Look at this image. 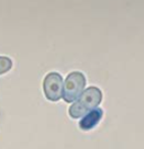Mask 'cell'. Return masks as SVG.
<instances>
[{
  "label": "cell",
  "instance_id": "5b68a950",
  "mask_svg": "<svg viewBox=\"0 0 144 149\" xmlns=\"http://www.w3.org/2000/svg\"><path fill=\"white\" fill-rule=\"evenodd\" d=\"M12 67V62L6 56H0V74L8 72Z\"/></svg>",
  "mask_w": 144,
  "mask_h": 149
},
{
  "label": "cell",
  "instance_id": "277c9868",
  "mask_svg": "<svg viewBox=\"0 0 144 149\" xmlns=\"http://www.w3.org/2000/svg\"><path fill=\"white\" fill-rule=\"evenodd\" d=\"M103 116V111L100 108H95L92 111L89 112L88 114L85 115V117L79 123V126L82 130H90L94 128L101 120Z\"/></svg>",
  "mask_w": 144,
  "mask_h": 149
},
{
  "label": "cell",
  "instance_id": "6da1fadb",
  "mask_svg": "<svg viewBox=\"0 0 144 149\" xmlns=\"http://www.w3.org/2000/svg\"><path fill=\"white\" fill-rule=\"evenodd\" d=\"M102 101V92L96 87H90L86 89L76 102L70 107L69 114L72 118L78 119L93 109L97 108Z\"/></svg>",
  "mask_w": 144,
  "mask_h": 149
},
{
  "label": "cell",
  "instance_id": "3957f363",
  "mask_svg": "<svg viewBox=\"0 0 144 149\" xmlns=\"http://www.w3.org/2000/svg\"><path fill=\"white\" fill-rule=\"evenodd\" d=\"M63 77L58 73H49L43 81V91L47 100L56 102L63 98Z\"/></svg>",
  "mask_w": 144,
  "mask_h": 149
},
{
  "label": "cell",
  "instance_id": "7a4b0ae2",
  "mask_svg": "<svg viewBox=\"0 0 144 149\" xmlns=\"http://www.w3.org/2000/svg\"><path fill=\"white\" fill-rule=\"evenodd\" d=\"M86 78L80 72H73L67 77L63 87V98L67 103L76 101L84 92Z\"/></svg>",
  "mask_w": 144,
  "mask_h": 149
}]
</instances>
